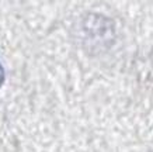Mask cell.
Wrapping results in <instances>:
<instances>
[{
    "mask_svg": "<svg viewBox=\"0 0 153 152\" xmlns=\"http://www.w3.org/2000/svg\"><path fill=\"white\" fill-rule=\"evenodd\" d=\"M4 78H6V73H4V68L1 66V64H0V86L3 85V82H4Z\"/></svg>",
    "mask_w": 153,
    "mask_h": 152,
    "instance_id": "1",
    "label": "cell"
}]
</instances>
